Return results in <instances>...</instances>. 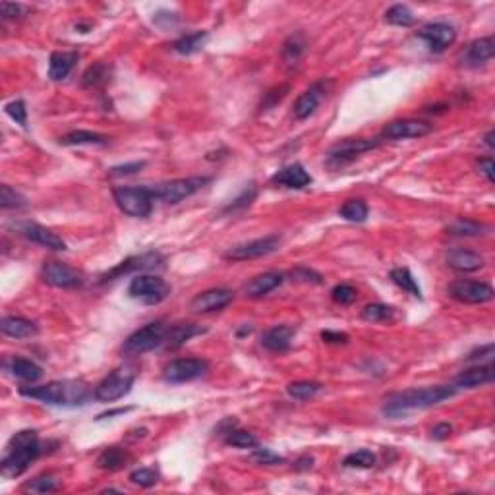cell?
I'll return each instance as SVG.
<instances>
[{
    "mask_svg": "<svg viewBox=\"0 0 495 495\" xmlns=\"http://www.w3.org/2000/svg\"><path fill=\"white\" fill-rule=\"evenodd\" d=\"M374 464H376V455L367 449L354 451L342 460V467L347 468H372Z\"/></svg>",
    "mask_w": 495,
    "mask_h": 495,
    "instance_id": "41",
    "label": "cell"
},
{
    "mask_svg": "<svg viewBox=\"0 0 495 495\" xmlns=\"http://www.w3.org/2000/svg\"><path fill=\"white\" fill-rule=\"evenodd\" d=\"M119 209L128 217L146 219L153 211V192L147 186H119L112 190Z\"/></svg>",
    "mask_w": 495,
    "mask_h": 495,
    "instance_id": "4",
    "label": "cell"
},
{
    "mask_svg": "<svg viewBox=\"0 0 495 495\" xmlns=\"http://www.w3.org/2000/svg\"><path fill=\"white\" fill-rule=\"evenodd\" d=\"M207 39H209V33L207 31H196V33H188V35L180 37L178 41H175V45H173V49H175L178 55H193V53H198V51H202L203 45L207 43Z\"/></svg>",
    "mask_w": 495,
    "mask_h": 495,
    "instance_id": "31",
    "label": "cell"
},
{
    "mask_svg": "<svg viewBox=\"0 0 495 495\" xmlns=\"http://www.w3.org/2000/svg\"><path fill=\"white\" fill-rule=\"evenodd\" d=\"M331 298H333V302L335 304H340V306H349V304H352L354 300L358 298V293L354 286H350V284H337L333 290H331Z\"/></svg>",
    "mask_w": 495,
    "mask_h": 495,
    "instance_id": "46",
    "label": "cell"
},
{
    "mask_svg": "<svg viewBox=\"0 0 495 495\" xmlns=\"http://www.w3.org/2000/svg\"><path fill=\"white\" fill-rule=\"evenodd\" d=\"M144 166H146V161H134V163H126V165L112 166V168H109V175L110 176L136 175V173H139Z\"/></svg>",
    "mask_w": 495,
    "mask_h": 495,
    "instance_id": "50",
    "label": "cell"
},
{
    "mask_svg": "<svg viewBox=\"0 0 495 495\" xmlns=\"http://www.w3.org/2000/svg\"><path fill=\"white\" fill-rule=\"evenodd\" d=\"M78 58H80V53H76V51H72V53H66V51H62V53H60V51L53 53L51 58H49V78H51L53 82H62V80H66L68 73L73 70Z\"/></svg>",
    "mask_w": 495,
    "mask_h": 495,
    "instance_id": "26",
    "label": "cell"
},
{
    "mask_svg": "<svg viewBox=\"0 0 495 495\" xmlns=\"http://www.w3.org/2000/svg\"><path fill=\"white\" fill-rule=\"evenodd\" d=\"M4 110H6V114H8L10 119L14 120L16 124H19L21 128L28 126V109H26V103L21 101V99L8 103V105L4 107Z\"/></svg>",
    "mask_w": 495,
    "mask_h": 495,
    "instance_id": "47",
    "label": "cell"
},
{
    "mask_svg": "<svg viewBox=\"0 0 495 495\" xmlns=\"http://www.w3.org/2000/svg\"><path fill=\"white\" fill-rule=\"evenodd\" d=\"M136 370L130 366L116 367L114 372H110L109 376L103 379L99 385L93 391V399H97L99 403H114L122 399L124 394H128L136 381Z\"/></svg>",
    "mask_w": 495,
    "mask_h": 495,
    "instance_id": "5",
    "label": "cell"
},
{
    "mask_svg": "<svg viewBox=\"0 0 495 495\" xmlns=\"http://www.w3.org/2000/svg\"><path fill=\"white\" fill-rule=\"evenodd\" d=\"M205 333V329L198 327V325H192V323H186V325H175L171 327L168 333H166V349H180L182 345H186L188 340L196 337V335H202Z\"/></svg>",
    "mask_w": 495,
    "mask_h": 495,
    "instance_id": "28",
    "label": "cell"
},
{
    "mask_svg": "<svg viewBox=\"0 0 495 495\" xmlns=\"http://www.w3.org/2000/svg\"><path fill=\"white\" fill-rule=\"evenodd\" d=\"M55 489H58V484L51 474L33 478L26 486V492H31V494H49V492H55Z\"/></svg>",
    "mask_w": 495,
    "mask_h": 495,
    "instance_id": "44",
    "label": "cell"
},
{
    "mask_svg": "<svg viewBox=\"0 0 495 495\" xmlns=\"http://www.w3.org/2000/svg\"><path fill=\"white\" fill-rule=\"evenodd\" d=\"M457 391L459 389L455 385H433L394 393L385 399L383 414L389 418H401V416L412 412V410H424V408H430V406L443 403L451 397H455Z\"/></svg>",
    "mask_w": 495,
    "mask_h": 495,
    "instance_id": "1",
    "label": "cell"
},
{
    "mask_svg": "<svg viewBox=\"0 0 495 495\" xmlns=\"http://www.w3.org/2000/svg\"><path fill=\"white\" fill-rule=\"evenodd\" d=\"M41 455V443L35 430H21L12 435L6 447V455L0 462V472L6 478L21 476L29 464Z\"/></svg>",
    "mask_w": 495,
    "mask_h": 495,
    "instance_id": "3",
    "label": "cell"
},
{
    "mask_svg": "<svg viewBox=\"0 0 495 495\" xmlns=\"http://www.w3.org/2000/svg\"><path fill=\"white\" fill-rule=\"evenodd\" d=\"M209 182H211L209 176H188V178H176V180L157 184L151 188V192L155 200L165 203H180L186 198L200 192Z\"/></svg>",
    "mask_w": 495,
    "mask_h": 495,
    "instance_id": "7",
    "label": "cell"
},
{
    "mask_svg": "<svg viewBox=\"0 0 495 495\" xmlns=\"http://www.w3.org/2000/svg\"><path fill=\"white\" fill-rule=\"evenodd\" d=\"M207 360L202 358H176L163 370V377L168 383H186L202 377L207 372Z\"/></svg>",
    "mask_w": 495,
    "mask_h": 495,
    "instance_id": "11",
    "label": "cell"
},
{
    "mask_svg": "<svg viewBox=\"0 0 495 495\" xmlns=\"http://www.w3.org/2000/svg\"><path fill=\"white\" fill-rule=\"evenodd\" d=\"M41 279L55 288H80L83 284L82 273L60 261H45L41 269Z\"/></svg>",
    "mask_w": 495,
    "mask_h": 495,
    "instance_id": "13",
    "label": "cell"
},
{
    "mask_svg": "<svg viewBox=\"0 0 495 495\" xmlns=\"http://www.w3.org/2000/svg\"><path fill=\"white\" fill-rule=\"evenodd\" d=\"M163 263V256L159 252H147L141 256H134L124 259L122 263H119L116 267H112L110 271H107L101 277V283H109V281H116L122 275H128L134 271H146V269H153V267L161 266Z\"/></svg>",
    "mask_w": 495,
    "mask_h": 495,
    "instance_id": "15",
    "label": "cell"
},
{
    "mask_svg": "<svg viewBox=\"0 0 495 495\" xmlns=\"http://www.w3.org/2000/svg\"><path fill=\"white\" fill-rule=\"evenodd\" d=\"M293 277L296 279V281H304V283H315V284L321 283L320 273H315V271L308 269V267H298V269H294Z\"/></svg>",
    "mask_w": 495,
    "mask_h": 495,
    "instance_id": "51",
    "label": "cell"
},
{
    "mask_svg": "<svg viewBox=\"0 0 495 495\" xmlns=\"http://www.w3.org/2000/svg\"><path fill=\"white\" fill-rule=\"evenodd\" d=\"M256 188L254 186H250V188H246L244 192H242V196L240 198H236L234 202L230 203L229 207L225 209V211H236V209H242V207H248L250 203L256 200Z\"/></svg>",
    "mask_w": 495,
    "mask_h": 495,
    "instance_id": "49",
    "label": "cell"
},
{
    "mask_svg": "<svg viewBox=\"0 0 495 495\" xmlns=\"http://www.w3.org/2000/svg\"><path fill=\"white\" fill-rule=\"evenodd\" d=\"M312 467H313V457H310V455H304V457H300V459L294 462V468L300 470V472H302V470H310Z\"/></svg>",
    "mask_w": 495,
    "mask_h": 495,
    "instance_id": "56",
    "label": "cell"
},
{
    "mask_svg": "<svg viewBox=\"0 0 495 495\" xmlns=\"http://www.w3.org/2000/svg\"><path fill=\"white\" fill-rule=\"evenodd\" d=\"M494 136H495V134H494V130H489V132H487L486 136H484V141H486V146L489 147V149H494V147H495V144H494Z\"/></svg>",
    "mask_w": 495,
    "mask_h": 495,
    "instance_id": "58",
    "label": "cell"
},
{
    "mask_svg": "<svg viewBox=\"0 0 495 495\" xmlns=\"http://www.w3.org/2000/svg\"><path fill=\"white\" fill-rule=\"evenodd\" d=\"M130 482L139 487H153L159 482V474L153 468H138L130 474Z\"/></svg>",
    "mask_w": 495,
    "mask_h": 495,
    "instance_id": "45",
    "label": "cell"
},
{
    "mask_svg": "<svg viewBox=\"0 0 495 495\" xmlns=\"http://www.w3.org/2000/svg\"><path fill=\"white\" fill-rule=\"evenodd\" d=\"M284 283V273L281 271H267L261 275L254 277L250 283L244 286V293L248 298H263L269 293H273Z\"/></svg>",
    "mask_w": 495,
    "mask_h": 495,
    "instance_id": "23",
    "label": "cell"
},
{
    "mask_svg": "<svg viewBox=\"0 0 495 495\" xmlns=\"http://www.w3.org/2000/svg\"><path fill=\"white\" fill-rule=\"evenodd\" d=\"M279 246H281V236L279 234H269V236H263V238L250 240V242H242V244L229 248L223 257L227 261H248V259L269 256Z\"/></svg>",
    "mask_w": 495,
    "mask_h": 495,
    "instance_id": "10",
    "label": "cell"
},
{
    "mask_svg": "<svg viewBox=\"0 0 495 495\" xmlns=\"http://www.w3.org/2000/svg\"><path fill=\"white\" fill-rule=\"evenodd\" d=\"M166 333H168V327L163 321L147 323L146 327L134 331L128 339L124 340L122 352L128 354V356H141L146 352H151V350H155L157 347H161L165 342Z\"/></svg>",
    "mask_w": 495,
    "mask_h": 495,
    "instance_id": "6",
    "label": "cell"
},
{
    "mask_svg": "<svg viewBox=\"0 0 495 495\" xmlns=\"http://www.w3.org/2000/svg\"><path fill=\"white\" fill-rule=\"evenodd\" d=\"M486 263V259L480 256L474 250H467V248H455L447 254V266L455 271L460 273H472L482 269Z\"/></svg>",
    "mask_w": 495,
    "mask_h": 495,
    "instance_id": "22",
    "label": "cell"
},
{
    "mask_svg": "<svg viewBox=\"0 0 495 495\" xmlns=\"http://www.w3.org/2000/svg\"><path fill=\"white\" fill-rule=\"evenodd\" d=\"M250 459L254 460L256 464H266V467H271V464H279V462H284L283 457H279L277 453H273L271 449H256L252 453Z\"/></svg>",
    "mask_w": 495,
    "mask_h": 495,
    "instance_id": "48",
    "label": "cell"
},
{
    "mask_svg": "<svg viewBox=\"0 0 495 495\" xmlns=\"http://www.w3.org/2000/svg\"><path fill=\"white\" fill-rule=\"evenodd\" d=\"M325 97V82L312 83L306 92L298 97V101L294 103V119L306 120L312 116L313 112L318 110V107Z\"/></svg>",
    "mask_w": 495,
    "mask_h": 495,
    "instance_id": "19",
    "label": "cell"
},
{
    "mask_svg": "<svg viewBox=\"0 0 495 495\" xmlns=\"http://www.w3.org/2000/svg\"><path fill=\"white\" fill-rule=\"evenodd\" d=\"M495 55V41L494 37H482V39H476L472 41L470 45L467 46L464 51V56H462V62L467 66H480L486 64L487 60H492Z\"/></svg>",
    "mask_w": 495,
    "mask_h": 495,
    "instance_id": "25",
    "label": "cell"
},
{
    "mask_svg": "<svg viewBox=\"0 0 495 495\" xmlns=\"http://www.w3.org/2000/svg\"><path fill=\"white\" fill-rule=\"evenodd\" d=\"M321 339L327 345H347L349 342V335L347 333H340V331H323L321 333Z\"/></svg>",
    "mask_w": 495,
    "mask_h": 495,
    "instance_id": "52",
    "label": "cell"
},
{
    "mask_svg": "<svg viewBox=\"0 0 495 495\" xmlns=\"http://www.w3.org/2000/svg\"><path fill=\"white\" fill-rule=\"evenodd\" d=\"M83 85L85 87H99L103 83L109 82V66L97 62L87 68V72L83 73Z\"/></svg>",
    "mask_w": 495,
    "mask_h": 495,
    "instance_id": "40",
    "label": "cell"
},
{
    "mask_svg": "<svg viewBox=\"0 0 495 495\" xmlns=\"http://www.w3.org/2000/svg\"><path fill=\"white\" fill-rule=\"evenodd\" d=\"M391 281L399 288H403L404 293L412 294L414 298H422V288H420V284L414 279L408 267H394L393 271H391Z\"/></svg>",
    "mask_w": 495,
    "mask_h": 495,
    "instance_id": "32",
    "label": "cell"
},
{
    "mask_svg": "<svg viewBox=\"0 0 495 495\" xmlns=\"http://www.w3.org/2000/svg\"><path fill=\"white\" fill-rule=\"evenodd\" d=\"M451 431H453V426H451V424H447V422L437 424V426L431 430V440H435V441L447 440V437L451 435Z\"/></svg>",
    "mask_w": 495,
    "mask_h": 495,
    "instance_id": "55",
    "label": "cell"
},
{
    "mask_svg": "<svg viewBox=\"0 0 495 495\" xmlns=\"http://www.w3.org/2000/svg\"><path fill=\"white\" fill-rule=\"evenodd\" d=\"M19 394L55 406H82L92 399L93 391L83 381L64 379V381H51L41 387H21Z\"/></svg>",
    "mask_w": 495,
    "mask_h": 495,
    "instance_id": "2",
    "label": "cell"
},
{
    "mask_svg": "<svg viewBox=\"0 0 495 495\" xmlns=\"http://www.w3.org/2000/svg\"><path fill=\"white\" fill-rule=\"evenodd\" d=\"M232 298H234V294L229 288H209V290H203L193 296V300L190 302V310L193 313L220 312L223 308H227L232 302Z\"/></svg>",
    "mask_w": 495,
    "mask_h": 495,
    "instance_id": "16",
    "label": "cell"
},
{
    "mask_svg": "<svg viewBox=\"0 0 495 495\" xmlns=\"http://www.w3.org/2000/svg\"><path fill=\"white\" fill-rule=\"evenodd\" d=\"M304 51H306V41H304V37L300 35V33L288 37V41H286L283 46L284 62H286V64H296V62L302 58Z\"/></svg>",
    "mask_w": 495,
    "mask_h": 495,
    "instance_id": "38",
    "label": "cell"
},
{
    "mask_svg": "<svg viewBox=\"0 0 495 495\" xmlns=\"http://www.w3.org/2000/svg\"><path fill=\"white\" fill-rule=\"evenodd\" d=\"M24 6L21 4H10V2H0V12H2V18L4 19H14L19 18L24 14Z\"/></svg>",
    "mask_w": 495,
    "mask_h": 495,
    "instance_id": "53",
    "label": "cell"
},
{
    "mask_svg": "<svg viewBox=\"0 0 495 495\" xmlns=\"http://www.w3.org/2000/svg\"><path fill=\"white\" fill-rule=\"evenodd\" d=\"M10 372H12V376L26 381V383H33V381H37L39 377L43 376L41 366H37L35 362H31L28 358H12Z\"/></svg>",
    "mask_w": 495,
    "mask_h": 495,
    "instance_id": "29",
    "label": "cell"
},
{
    "mask_svg": "<svg viewBox=\"0 0 495 495\" xmlns=\"http://www.w3.org/2000/svg\"><path fill=\"white\" fill-rule=\"evenodd\" d=\"M416 35L428 45L431 53H443L457 41V29L447 21H435V24L424 26Z\"/></svg>",
    "mask_w": 495,
    "mask_h": 495,
    "instance_id": "14",
    "label": "cell"
},
{
    "mask_svg": "<svg viewBox=\"0 0 495 495\" xmlns=\"http://www.w3.org/2000/svg\"><path fill=\"white\" fill-rule=\"evenodd\" d=\"M171 293V286L163 277L159 275H138L132 279L128 286V294L144 304H159L165 300Z\"/></svg>",
    "mask_w": 495,
    "mask_h": 495,
    "instance_id": "9",
    "label": "cell"
},
{
    "mask_svg": "<svg viewBox=\"0 0 495 495\" xmlns=\"http://www.w3.org/2000/svg\"><path fill=\"white\" fill-rule=\"evenodd\" d=\"M321 389H323V385L318 381H294V383L286 385V393L296 401H308V399H313L315 394L320 393Z\"/></svg>",
    "mask_w": 495,
    "mask_h": 495,
    "instance_id": "36",
    "label": "cell"
},
{
    "mask_svg": "<svg viewBox=\"0 0 495 495\" xmlns=\"http://www.w3.org/2000/svg\"><path fill=\"white\" fill-rule=\"evenodd\" d=\"M0 205H2V209H21L28 203H26V198L21 193L16 192L14 188H10L8 184H2V188H0Z\"/></svg>",
    "mask_w": 495,
    "mask_h": 495,
    "instance_id": "42",
    "label": "cell"
},
{
    "mask_svg": "<svg viewBox=\"0 0 495 495\" xmlns=\"http://www.w3.org/2000/svg\"><path fill=\"white\" fill-rule=\"evenodd\" d=\"M433 126L426 120L416 119H403L389 122L383 128V138L387 139H410V138H424L428 136Z\"/></svg>",
    "mask_w": 495,
    "mask_h": 495,
    "instance_id": "17",
    "label": "cell"
},
{
    "mask_svg": "<svg viewBox=\"0 0 495 495\" xmlns=\"http://www.w3.org/2000/svg\"><path fill=\"white\" fill-rule=\"evenodd\" d=\"M128 460L126 451L120 449V447H107L99 455L97 459V467L103 470H119L120 467H124V462Z\"/></svg>",
    "mask_w": 495,
    "mask_h": 495,
    "instance_id": "35",
    "label": "cell"
},
{
    "mask_svg": "<svg viewBox=\"0 0 495 495\" xmlns=\"http://www.w3.org/2000/svg\"><path fill=\"white\" fill-rule=\"evenodd\" d=\"M484 230H487L486 225H482L478 220L464 219V217L453 220L447 227V232L453 236H480V234H484Z\"/></svg>",
    "mask_w": 495,
    "mask_h": 495,
    "instance_id": "33",
    "label": "cell"
},
{
    "mask_svg": "<svg viewBox=\"0 0 495 495\" xmlns=\"http://www.w3.org/2000/svg\"><path fill=\"white\" fill-rule=\"evenodd\" d=\"M478 168H480V173L486 176L487 182H494L495 176H494V171H495V165H494V159L492 157H486V159H480V163H478Z\"/></svg>",
    "mask_w": 495,
    "mask_h": 495,
    "instance_id": "54",
    "label": "cell"
},
{
    "mask_svg": "<svg viewBox=\"0 0 495 495\" xmlns=\"http://www.w3.org/2000/svg\"><path fill=\"white\" fill-rule=\"evenodd\" d=\"M271 182L277 184V186L290 188V190H302V188L312 184V176H310V173H308L302 165L294 163V165L284 166L279 173L271 176Z\"/></svg>",
    "mask_w": 495,
    "mask_h": 495,
    "instance_id": "21",
    "label": "cell"
},
{
    "mask_svg": "<svg viewBox=\"0 0 495 495\" xmlns=\"http://www.w3.org/2000/svg\"><path fill=\"white\" fill-rule=\"evenodd\" d=\"M449 296L462 304H486L494 300V286L482 281H455L449 284Z\"/></svg>",
    "mask_w": 495,
    "mask_h": 495,
    "instance_id": "12",
    "label": "cell"
},
{
    "mask_svg": "<svg viewBox=\"0 0 495 495\" xmlns=\"http://www.w3.org/2000/svg\"><path fill=\"white\" fill-rule=\"evenodd\" d=\"M339 215L342 219L350 223H364L367 219V205L362 200H349L339 209Z\"/></svg>",
    "mask_w": 495,
    "mask_h": 495,
    "instance_id": "37",
    "label": "cell"
},
{
    "mask_svg": "<svg viewBox=\"0 0 495 495\" xmlns=\"http://www.w3.org/2000/svg\"><path fill=\"white\" fill-rule=\"evenodd\" d=\"M385 21L391 26H399V28H410L416 21V16L406 4H394L385 12Z\"/></svg>",
    "mask_w": 495,
    "mask_h": 495,
    "instance_id": "34",
    "label": "cell"
},
{
    "mask_svg": "<svg viewBox=\"0 0 495 495\" xmlns=\"http://www.w3.org/2000/svg\"><path fill=\"white\" fill-rule=\"evenodd\" d=\"M132 408H116V410H109V412L101 414L97 420H103V418H112V416H116V414H124V412H130Z\"/></svg>",
    "mask_w": 495,
    "mask_h": 495,
    "instance_id": "57",
    "label": "cell"
},
{
    "mask_svg": "<svg viewBox=\"0 0 495 495\" xmlns=\"http://www.w3.org/2000/svg\"><path fill=\"white\" fill-rule=\"evenodd\" d=\"M60 144L62 146H105L109 144V138L105 134H97L89 130H73L60 139Z\"/></svg>",
    "mask_w": 495,
    "mask_h": 495,
    "instance_id": "30",
    "label": "cell"
},
{
    "mask_svg": "<svg viewBox=\"0 0 495 495\" xmlns=\"http://www.w3.org/2000/svg\"><path fill=\"white\" fill-rule=\"evenodd\" d=\"M360 315H362V320L370 321V323H381V321L393 320L394 310L385 304H367Z\"/></svg>",
    "mask_w": 495,
    "mask_h": 495,
    "instance_id": "39",
    "label": "cell"
},
{
    "mask_svg": "<svg viewBox=\"0 0 495 495\" xmlns=\"http://www.w3.org/2000/svg\"><path fill=\"white\" fill-rule=\"evenodd\" d=\"M379 146V139H366V138H347L335 144L331 147L329 153H327V166L331 168H339V166H345L352 163L354 159L366 153V151H372Z\"/></svg>",
    "mask_w": 495,
    "mask_h": 495,
    "instance_id": "8",
    "label": "cell"
},
{
    "mask_svg": "<svg viewBox=\"0 0 495 495\" xmlns=\"http://www.w3.org/2000/svg\"><path fill=\"white\" fill-rule=\"evenodd\" d=\"M296 329L290 325H275L261 335V347L271 352H284L290 349Z\"/></svg>",
    "mask_w": 495,
    "mask_h": 495,
    "instance_id": "24",
    "label": "cell"
},
{
    "mask_svg": "<svg viewBox=\"0 0 495 495\" xmlns=\"http://www.w3.org/2000/svg\"><path fill=\"white\" fill-rule=\"evenodd\" d=\"M0 329L6 337H12V339H31L39 333L37 323L26 320V318H16V315H6L0 321Z\"/></svg>",
    "mask_w": 495,
    "mask_h": 495,
    "instance_id": "27",
    "label": "cell"
},
{
    "mask_svg": "<svg viewBox=\"0 0 495 495\" xmlns=\"http://www.w3.org/2000/svg\"><path fill=\"white\" fill-rule=\"evenodd\" d=\"M19 232L31 242H35L39 246L49 248V250H55V252H64L66 242L56 232H53L51 229H46L43 225H37V223H24L19 227Z\"/></svg>",
    "mask_w": 495,
    "mask_h": 495,
    "instance_id": "18",
    "label": "cell"
},
{
    "mask_svg": "<svg viewBox=\"0 0 495 495\" xmlns=\"http://www.w3.org/2000/svg\"><path fill=\"white\" fill-rule=\"evenodd\" d=\"M227 445L238 447V449H252V447L257 445V440L254 437V433H250V431L230 430L227 433Z\"/></svg>",
    "mask_w": 495,
    "mask_h": 495,
    "instance_id": "43",
    "label": "cell"
},
{
    "mask_svg": "<svg viewBox=\"0 0 495 495\" xmlns=\"http://www.w3.org/2000/svg\"><path fill=\"white\" fill-rule=\"evenodd\" d=\"M494 379V364L487 362L486 366H484V364H478V366L468 367L464 372H460L457 379H455V387H457V389H476V387L492 383Z\"/></svg>",
    "mask_w": 495,
    "mask_h": 495,
    "instance_id": "20",
    "label": "cell"
}]
</instances>
